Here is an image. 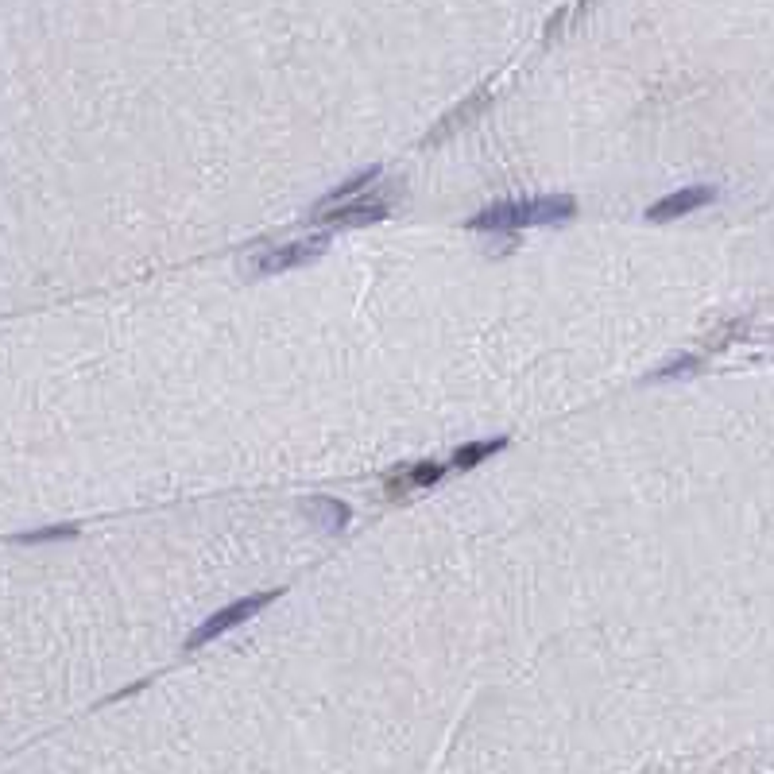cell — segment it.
<instances>
[{
    "instance_id": "cell-1",
    "label": "cell",
    "mask_w": 774,
    "mask_h": 774,
    "mask_svg": "<svg viewBox=\"0 0 774 774\" xmlns=\"http://www.w3.org/2000/svg\"><path fill=\"white\" fill-rule=\"evenodd\" d=\"M577 213V202L566 194H546V198H515L480 209L469 221L480 233H507V229H531V225H562Z\"/></svg>"
},
{
    "instance_id": "cell-2",
    "label": "cell",
    "mask_w": 774,
    "mask_h": 774,
    "mask_svg": "<svg viewBox=\"0 0 774 774\" xmlns=\"http://www.w3.org/2000/svg\"><path fill=\"white\" fill-rule=\"evenodd\" d=\"M279 596V589H271V593H260V596H244V600H237V604H229V608H221V612H213L206 624L202 627H194L190 635H186V651H198V647H206V643H213L217 635H225V631H233V627H240L244 620H252L256 612H264L271 600Z\"/></svg>"
},
{
    "instance_id": "cell-3",
    "label": "cell",
    "mask_w": 774,
    "mask_h": 774,
    "mask_svg": "<svg viewBox=\"0 0 774 774\" xmlns=\"http://www.w3.org/2000/svg\"><path fill=\"white\" fill-rule=\"evenodd\" d=\"M329 248V237H302V240H291V244H283V248H268V252H260V256H252L244 271L248 275H279V271H291V268H302V264H310V260H318L322 252Z\"/></svg>"
},
{
    "instance_id": "cell-4",
    "label": "cell",
    "mask_w": 774,
    "mask_h": 774,
    "mask_svg": "<svg viewBox=\"0 0 774 774\" xmlns=\"http://www.w3.org/2000/svg\"><path fill=\"white\" fill-rule=\"evenodd\" d=\"M716 198L713 186H685V190H674V194H666L662 202L647 209V221H674V217H685V213H693V209L709 206Z\"/></svg>"
},
{
    "instance_id": "cell-5",
    "label": "cell",
    "mask_w": 774,
    "mask_h": 774,
    "mask_svg": "<svg viewBox=\"0 0 774 774\" xmlns=\"http://www.w3.org/2000/svg\"><path fill=\"white\" fill-rule=\"evenodd\" d=\"M387 206L384 202H349V206H326L329 225H372L384 221Z\"/></svg>"
},
{
    "instance_id": "cell-6",
    "label": "cell",
    "mask_w": 774,
    "mask_h": 774,
    "mask_svg": "<svg viewBox=\"0 0 774 774\" xmlns=\"http://www.w3.org/2000/svg\"><path fill=\"white\" fill-rule=\"evenodd\" d=\"M306 515H310L322 531H341V527L349 523V507L341 504V500H333V496H314V500H306Z\"/></svg>"
},
{
    "instance_id": "cell-7",
    "label": "cell",
    "mask_w": 774,
    "mask_h": 774,
    "mask_svg": "<svg viewBox=\"0 0 774 774\" xmlns=\"http://www.w3.org/2000/svg\"><path fill=\"white\" fill-rule=\"evenodd\" d=\"M507 438H488V442H469V446L453 449V469H473L484 457H492L496 449H504Z\"/></svg>"
},
{
    "instance_id": "cell-8",
    "label": "cell",
    "mask_w": 774,
    "mask_h": 774,
    "mask_svg": "<svg viewBox=\"0 0 774 774\" xmlns=\"http://www.w3.org/2000/svg\"><path fill=\"white\" fill-rule=\"evenodd\" d=\"M442 473H446V465H438V461H422V465H415V469H407L403 480H395L391 488H430L434 480H442Z\"/></svg>"
},
{
    "instance_id": "cell-9",
    "label": "cell",
    "mask_w": 774,
    "mask_h": 774,
    "mask_svg": "<svg viewBox=\"0 0 774 774\" xmlns=\"http://www.w3.org/2000/svg\"><path fill=\"white\" fill-rule=\"evenodd\" d=\"M376 175H380V171H376V167H368V171H360V175H357L353 182H341L337 190H329V198L322 202V209H326V206H337V202H345V198H353L360 186H368V182L376 179Z\"/></svg>"
},
{
    "instance_id": "cell-10",
    "label": "cell",
    "mask_w": 774,
    "mask_h": 774,
    "mask_svg": "<svg viewBox=\"0 0 774 774\" xmlns=\"http://www.w3.org/2000/svg\"><path fill=\"white\" fill-rule=\"evenodd\" d=\"M70 535H74V527H47L39 535H24L20 542H47V538H70Z\"/></svg>"
},
{
    "instance_id": "cell-11",
    "label": "cell",
    "mask_w": 774,
    "mask_h": 774,
    "mask_svg": "<svg viewBox=\"0 0 774 774\" xmlns=\"http://www.w3.org/2000/svg\"><path fill=\"white\" fill-rule=\"evenodd\" d=\"M693 368H697V360H693V357H682V360H678V364H670V368H662V372H658V380H674L678 372H693Z\"/></svg>"
}]
</instances>
